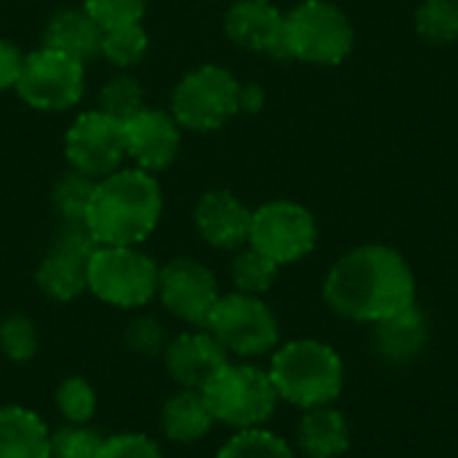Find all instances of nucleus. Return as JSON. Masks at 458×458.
Segmentation results:
<instances>
[{"label":"nucleus","instance_id":"1","mask_svg":"<svg viewBox=\"0 0 458 458\" xmlns=\"http://www.w3.org/2000/svg\"><path fill=\"white\" fill-rule=\"evenodd\" d=\"M322 301L335 317L370 327L419 303V282L397 247L365 242L327 268Z\"/></svg>","mask_w":458,"mask_h":458},{"label":"nucleus","instance_id":"2","mask_svg":"<svg viewBox=\"0 0 458 458\" xmlns=\"http://www.w3.org/2000/svg\"><path fill=\"white\" fill-rule=\"evenodd\" d=\"M164 193L156 174L121 166L94 182L83 225L99 247H140L158 225Z\"/></svg>","mask_w":458,"mask_h":458},{"label":"nucleus","instance_id":"3","mask_svg":"<svg viewBox=\"0 0 458 458\" xmlns=\"http://www.w3.org/2000/svg\"><path fill=\"white\" fill-rule=\"evenodd\" d=\"M268 376L282 403L309 411L335 405L346 386V365L335 346L317 338H295L271 352Z\"/></svg>","mask_w":458,"mask_h":458},{"label":"nucleus","instance_id":"4","mask_svg":"<svg viewBox=\"0 0 458 458\" xmlns=\"http://www.w3.org/2000/svg\"><path fill=\"white\" fill-rule=\"evenodd\" d=\"M284 59L335 67L354 51V24L333 0H301L284 11Z\"/></svg>","mask_w":458,"mask_h":458},{"label":"nucleus","instance_id":"5","mask_svg":"<svg viewBox=\"0 0 458 458\" xmlns=\"http://www.w3.org/2000/svg\"><path fill=\"white\" fill-rule=\"evenodd\" d=\"M215 424L239 429H255L266 427L276 408L279 394L274 389V381L268 370L252 362H225L201 389Z\"/></svg>","mask_w":458,"mask_h":458},{"label":"nucleus","instance_id":"6","mask_svg":"<svg viewBox=\"0 0 458 458\" xmlns=\"http://www.w3.org/2000/svg\"><path fill=\"white\" fill-rule=\"evenodd\" d=\"M158 263L140 247H99L89 258L86 284L94 298L115 309H142L156 298Z\"/></svg>","mask_w":458,"mask_h":458},{"label":"nucleus","instance_id":"7","mask_svg":"<svg viewBox=\"0 0 458 458\" xmlns=\"http://www.w3.org/2000/svg\"><path fill=\"white\" fill-rule=\"evenodd\" d=\"M239 91L242 81L231 70L220 64H201L180 78L172 91L169 113L182 129L209 134L239 115Z\"/></svg>","mask_w":458,"mask_h":458},{"label":"nucleus","instance_id":"8","mask_svg":"<svg viewBox=\"0 0 458 458\" xmlns=\"http://www.w3.org/2000/svg\"><path fill=\"white\" fill-rule=\"evenodd\" d=\"M204 330H209L220 341V346L239 360L268 357L279 346L282 335L274 309L260 295H247L236 290L220 295Z\"/></svg>","mask_w":458,"mask_h":458},{"label":"nucleus","instance_id":"9","mask_svg":"<svg viewBox=\"0 0 458 458\" xmlns=\"http://www.w3.org/2000/svg\"><path fill=\"white\" fill-rule=\"evenodd\" d=\"M317 242L319 225L309 207L290 199H274L252 209L247 244L274 260L279 268L309 258L317 250Z\"/></svg>","mask_w":458,"mask_h":458},{"label":"nucleus","instance_id":"10","mask_svg":"<svg viewBox=\"0 0 458 458\" xmlns=\"http://www.w3.org/2000/svg\"><path fill=\"white\" fill-rule=\"evenodd\" d=\"M24 105L40 113H64L83 99L86 91V64L40 46L24 54L21 75L13 89Z\"/></svg>","mask_w":458,"mask_h":458},{"label":"nucleus","instance_id":"11","mask_svg":"<svg viewBox=\"0 0 458 458\" xmlns=\"http://www.w3.org/2000/svg\"><path fill=\"white\" fill-rule=\"evenodd\" d=\"M64 158L72 172L89 180L113 174L126 161L123 123L99 107L81 113L64 134Z\"/></svg>","mask_w":458,"mask_h":458},{"label":"nucleus","instance_id":"12","mask_svg":"<svg viewBox=\"0 0 458 458\" xmlns=\"http://www.w3.org/2000/svg\"><path fill=\"white\" fill-rule=\"evenodd\" d=\"M94 250H97V242L91 239L83 223H64L51 250L38 263V271H35L38 290L56 303H70L81 298L83 293H89L86 268H89V258Z\"/></svg>","mask_w":458,"mask_h":458},{"label":"nucleus","instance_id":"13","mask_svg":"<svg viewBox=\"0 0 458 458\" xmlns=\"http://www.w3.org/2000/svg\"><path fill=\"white\" fill-rule=\"evenodd\" d=\"M156 295L172 317L193 327H207L209 314L223 293L215 274L204 263L193 258H177L158 268Z\"/></svg>","mask_w":458,"mask_h":458},{"label":"nucleus","instance_id":"14","mask_svg":"<svg viewBox=\"0 0 458 458\" xmlns=\"http://www.w3.org/2000/svg\"><path fill=\"white\" fill-rule=\"evenodd\" d=\"M123 140H126V158H131L137 169L156 174L177 161L182 126L174 121L169 110L145 105L137 115H131L123 123Z\"/></svg>","mask_w":458,"mask_h":458},{"label":"nucleus","instance_id":"15","mask_svg":"<svg viewBox=\"0 0 458 458\" xmlns=\"http://www.w3.org/2000/svg\"><path fill=\"white\" fill-rule=\"evenodd\" d=\"M223 30L244 51L284 56V11L271 0H233L223 16Z\"/></svg>","mask_w":458,"mask_h":458},{"label":"nucleus","instance_id":"16","mask_svg":"<svg viewBox=\"0 0 458 458\" xmlns=\"http://www.w3.org/2000/svg\"><path fill=\"white\" fill-rule=\"evenodd\" d=\"M193 223L199 236L225 252H236L250 242V225H252V209L225 188L207 191L193 209Z\"/></svg>","mask_w":458,"mask_h":458},{"label":"nucleus","instance_id":"17","mask_svg":"<svg viewBox=\"0 0 458 458\" xmlns=\"http://www.w3.org/2000/svg\"><path fill=\"white\" fill-rule=\"evenodd\" d=\"M161 360H164L169 378L180 389L201 392L207 386V381L231 360V354L220 346V341L209 330L196 327L191 333L174 335Z\"/></svg>","mask_w":458,"mask_h":458},{"label":"nucleus","instance_id":"18","mask_svg":"<svg viewBox=\"0 0 458 458\" xmlns=\"http://www.w3.org/2000/svg\"><path fill=\"white\" fill-rule=\"evenodd\" d=\"M432 338V325L427 311L413 303L405 311L370 325V349L373 354L392 368L413 365L424 357Z\"/></svg>","mask_w":458,"mask_h":458},{"label":"nucleus","instance_id":"19","mask_svg":"<svg viewBox=\"0 0 458 458\" xmlns=\"http://www.w3.org/2000/svg\"><path fill=\"white\" fill-rule=\"evenodd\" d=\"M295 445L306 458H341L352 448V424L335 405H319L303 411Z\"/></svg>","mask_w":458,"mask_h":458},{"label":"nucleus","instance_id":"20","mask_svg":"<svg viewBox=\"0 0 458 458\" xmlns=\"http://www.w3.org/2000/svg\"><path fill=\"white\" fill-rule=\"evenodd\" d=\"M102 27L86 13V8H62L56 11L43 30V46L56 48L78 62L99 56Z\"/></svg>","mask_w":458,"mask_h":458},{"label":"nucleus","instance_id":"21","mask_svg":"<svg viewBox=\"0 0 458 458\" xmlns=\"http://www.w3.org/2000/svg\"><path fill=\"white\" fill-rule=\"evenodd\" d=\"M0 458H51V432L35 411L0 408Z\"/></svg>","mask_w":458,"mask_h":458},{"label":"nucleus","instance_id":"22","mask_svg":"<svg viewBox=\"0 0 458 458\" xmlns=\"http://www.w3.org/2000/svg\"><path fill=\"white\" fill-rule=\"evenodd\" d=\"M158 424L166 440L177 445H191L212 432L215 419L199 389H180L161 405Z\"/></svg>","mask_w":458,"mask_h":458},{"label":"nucleus","instance_id":"23","mask_svg":"<svg viewBox=\"0 0 458 458\" xmlns=\"http://www.w3.org/2000/svg\"><path fill=\"white\" fill-rule=\"evenodd\" d=\"M413 30L427 46L458 43V0H421L413 13Z\"/></svg>","mask_w":458,"mask_h":458},{"label":"nucleus","instance_id":"24","mask_svg":"<svg viewBox=\"0 0 458 458\" xmlns=\"http://www.w3.org/2000/svg\"><path fill=\"white\" fill-rule=\"evenodd\" d=\"M215 458H298L295 448L266 427L233 432Z\"/></svg>","mask_w":458,"mask_h":458},{"label":"nucleus","instance_id":"25","mask_svg":"<svg viewBox=\"0 0 458 458\" xmlns=\"http://www.w3.org/2000/svg\"><path fill=\"white\" fill-rule=\"evenodd\" d=\"M148 51H150V35L142 27V21L102 30L99 56H105L110 64H115L121 70L140 64L148 56Z\"/></svg>","mask_w":458,"mask_h":458},{"label":"nucleus","instance_id":"26","mask_svg":"<svg viewBox=\"0 0 458 458\" xmlns=\"http://www.w3.org/2000/svg\"><path fill=\"white\" fill-rule=\"evenodd\" d=\"M276 276H279V266L274 260H268L250 244L236 250V255L231 260V282H233L236 293L263 298L276 284Z\"/></svg>","mask_w":458,"mask_h":458},{"label":"nucleus","instance_id":"27","mask_svg":"<svg viewBox=\"0 0 458 458\" xmlns=\"http://www.w3.org/2000/svg\"><path fill=\"white\" fill-rule=\"evenodd\" d=\"M102 113H107L110 118L126 123L131 115H137L142 107H145V91H142V83L129 75V72H121L115 78H110L102 89H99V105H97Z\"/></svg>","mask_w":458,"mask_h":458},{"label":"nucleus","instance_id":"28","mask_svg":"<svg viewBox=\"0 0 458 458\" xmlns=\"http://www.w3.org/2000/svg\"><path fill=\"white\" fill-rule=\"evenodd\" d=\"M38 349H40V335L30 317L8 314L0 322V352L8 362L27 365L35 360Z\"/></svg>","mask_w":458,"mask_h":458},{"label":"nucleus","instance_id":"29","mask_svg":"<svg viewBox=\"0 0 458 458\" xmlns=\"http://www.w3.org/2000/svg\"><path fill=\"white\" fill-rule=\"evenodd\" d=\"M94 182L97 180H89V177H83V174H78L72 169L64 172L56 180V185L51 191V201H54L56 215L62 217V223H83Z\"/></svg>","mask_w":458,"mask_h":458},{"label":"nucleus","instance_id":"30","mask_svg":"<svg viewBox=\"0 0 458 458\" xmlns=\"http://www.w3.org/2000/svg\"><path fill=\"white\" fill-rule=\"evenodd\" d=\"M56 411L67 424H89L97 413V392L94 386L81 378V376H70L56 386L54 394Z\"/></svg>","mask_w":458,"mask_h":458},{"label":"nucleus","instance_id":"31","mask_svg":"<svg viewBox=\"0 0 458 458\" xmlns=\"http://www.w3.org/2000/svg\"><path fill=\"white\" fill-rule=\"evenodd\" d=\"M169 333L166 327L161 325L158 317H150V314H142V317H134L126 330H123V344L137 354V357H145V360H156V357H164L166 346H169Z\"/></svg>","mask_w":458,"mask_h":458},{"label":"nucleus","instance_id":"32","mask_svg":"<svg viewBox=\"0 0 458 458\" xmlns=\"http://www.w3.org/2000/svg\"><path fill=\"white\" fill-rule=\"evenodd\" d=\"M105 437L89 424H67L51 432V458H97Z\"/></svg>","mask_w":458,"mask_h":458},{"label":"nucleus","instance_id":"33","mask_svg":"<svg viewBox=\"0 0 458 458\" xmlns=\"http://www.w3.org/2000/svg\"><path fill=\"white\" fill-rule=\"evenodd\" d=\"M83 8L102 30H110L121 24L142 21L148 11V0H83Z\"/></svg>","mask_w":458,"mask_h":458},{"label":"nucleus","instance_id":"34","mask_svg":"<svg viewBox=\"0 0 458 458\" xmlns=\"http://www.w3.org/2000/svg\"><path fill=\"white\" fill-rule=\"evenodd\" d=\"M97 458H164L161 445L142 432H118L105 437Z\"/></svg>","mask_w":458,"mask_h":458},{"label":"nucleus","instance_id":"35","mask_svg":"<svg viewBox=\"0 0 458 458\" xmlns=\"http://www.w3.org/2000/svg\"><path fill=\"white\" fill-rule=\"evenodd\" d=\"M24 54L16 43L0 38V91H11L19 83Z\"/></svg>","mask_w":458,"mask_h":458},{"label":"nucleus","instance_id":"36","mask_svg":"<svg viewBox=\"0 0 458 458\" xmlns=\"http://www.w3.org/2000/svg\"><path fill=\"white\" fill-rule=\"evenodd\" d=\"M266 107V91L260 83H242V91H239V113H260Z\"/></svg>","mask_w":458,"mask_h":458}]
</instances>
